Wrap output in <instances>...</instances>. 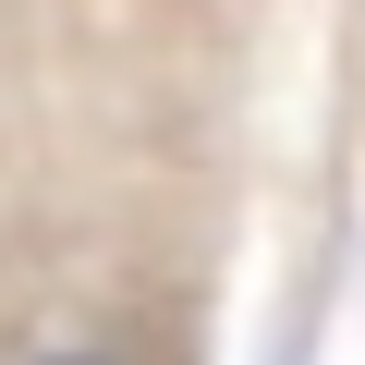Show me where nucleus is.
<instances>
[{
	"label": "nucleus",
	"instance_id": "1",
	"mask_svg": "<svg viewBox=\"0 0 365 365\" xmlns=\"http://www.w3.org/2000/svg\"><path fill=\"white\" fill-rule=\"evenodd\" d=\"M73 365H98V353H73Z\"/></svg>",
	"mask_w": 365,
	"mask_h": 365
}]
</instances>
